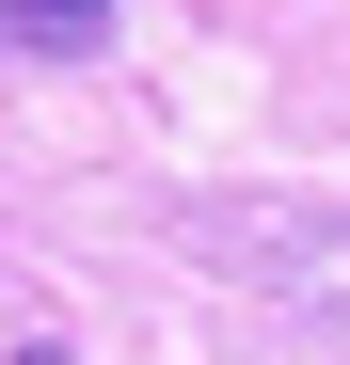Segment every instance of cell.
Masks as SVG:
<instances>
[{"instance_id":"cell-1","label":"cell","mask_w":350,"mask_h":365,"mask_svg":"<svg viewBox=\"0 0 350 365\" xmlns=\"http://www.w3.org/2000/svg\"><path fill=\"white\" fill-rule=\"evenodd\" d=\"M175 238H191L207 270L271 286L286 318H334V334H350V207H191Z\"/></svg>"},{"instance_id":"cell-2","label":"cell","mask_w":350,"mask_h":365,"mask_svg":"<svg viewBox=\"0 0 350 365\" xmlns=\"http://www.w3.org/2000/svg\"><path fill=\"white\" fill-rule=\"evenodd\" d=\"M111 0H0V64H96Z\"/></svg>"},{"instance_id":"cell-3","label":"cell","mask_w":350,"mask_h":365,"mask_svg":"<svg viewBox=\"0 0 350 365\" xmlns=\"http://www.w3.org/2000/svg\"><path fill=\"white\" fill-rule=\"evenodd\" d=\"M16 365H80V349H48V334H32V349H16Z\"/></svg>"}]
</instances>
